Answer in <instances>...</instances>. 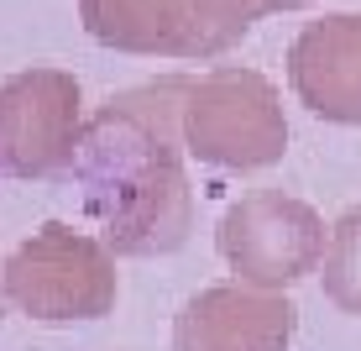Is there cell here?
I'll return each instance as SVG.
<instances>
[{
  "label": "cell",
  "instance_id": "8fae6325",
  "mask_svg": "<svg viewBox=\"0 0 361 351\" xmlns=\"http://www.w3.org/2000/svg\"><path fill=\"white\" fill-rule=\"evenodd\" d=\"M0 299H6V294H0Z\"/></svg>",
  "mask_w": 361,
  "mask_h": 351
},
{
  "label": "cell",
  "instance_id": "30bf717a",
  "mask_svg": "<svg viewBox=\"0 0 361 351\" xmlns=\"http://www.w3.org/2000/svg\"><path fill=\"white\" fill-rule=\"evenodd\" d=\"M304 6H314V0H257L262 16H283V11H304Z\"/></svg>",
  "mask_w": 361,
  "mask_h": 351
},
{
  "label": "cell",
  "instance_id": "6da1fadb",
  "mask_svg": "<svg viewBox=\"0 0 361 351\" xmlns=\"http://www.w3.org/2000/svg\"><path fill=\"white\" fill-rule=\"evenodd\" d=\"M194 73H163L110 95L84 121L73 173L84 210L116 257H168L194 231V189L183 173V95Z\"/></svg>",
  "mask_w": 361,
  "mask_h": 351
},
{
  "label": "cell",
  "instance_id": "9c48e42d",
  "mask_svg": "<svg viewBox=\"0 0 361 351\" xmlns=\"http://www.w3.org/2000/svg\"><path fill=\"white\" fill-rule=\"evenodd\" d=\"M319 283H325V299L341 315H361V205H351L330 225Z\"/></svg>",
  "mask_w": 361,
  "mask_h": 351
},
{
  "label": "cell",
  "instance_id": "8992f818",
  "mask_svg": "<svg viewBox=\"0 0 361 351\" xmlns=\"http://www.w3.org/2000/svg\"><path fill=\"white\" fill-rule=\"evenodd\" d=\"M84 121V90L68 69H21L0 79V173L27 184L68 173Z\"/></svg>",
  "mask_w": 361,
  "mask_h": 351
},
{
  "label": "cell",
  "instance_id": "ba28073f",
  "mask_svg": "<svg viewBox=\"0 0 361 351\" xmlns=\"http://www.w3.org/2000/svg\"><path fill=\"white\" fill-rule=\"evenodd\" d=\"M288 84L309 116L361 126V11L309 21L288 42Z\"/></svg>",
  "mask_w": 361,
  "mask_h": 351
},
{
  "label": "cell",
  "instance_id": "7a4b0ae2",
  "mask_svg": "<svg viewBox=\"0 0 361 351\" xmlns=\"http://www.w3.org/2000/svg\"><path fill=\"white\" fill-rule=\"evenodd\" d=\"M0 294L16 315L37 325L105 320L116 309V252L90 231L47 220L11 246L0 268Z\"/></svg>",
  "mask_w": 361,
  "mask_h": 351
},
{
  "label": "cell",
  "instance_id": "5b68a950",
  "mask_svg": "<svg viewBox=\"0 0 361 351\" xmlns=\"http://www.w3.org/2000/svg\"><path fill=\"white\" fill-rule=\"evenodd\" d=\"M325 242H330L325 215L283 189L241 194L220 215V231H215L220 262L241 283H257V288H288L304 273H314L325 262Z\"/></svg>",
  "mask_w": 361,
  "mask_h": 351
},
{
  "label": "cell",
  "instance_id": "52a82bcc",
  "mask_svg": "<svg viewBox=\"0 0 361 351\" xmlns=\"http://www.w3.org/2000/svg\"><path fill=\"white\" fill-rule=\"evenodd\" d=\"M298 331V309L283 288L215 283L199 288L173 320V351H288Z\"/></svg>",
  "mask_w": 361,
  "mask_h": 351
},
{
  "label": "cell",
  "instance_id": "3957f363",
  "mask_svg": "<svg viewBox=\"0 0 361 351\" xmlns=\"http://www.w3.org/2000/svg\"><path fill=\"white\" fill-rule=\"evenodd\" d=\"M183 147L189 157L226 173L272 168L288 153V116L278 84L241 64L194 73L183 95Z\"/></svg>",
  "mask_w": 361,
  "mask_h": 351
},
{
  "label": "cell",
  "instance_id": "277c9868",
  "mask_svg": "<svg viewBox=\"0 0 361 351\" xmlns=\"http://www.w3.org/2000/svg\"><path fill=\"white\" fill-rule=\"evenodd\" d=\"M257 16V0H79V27L99 47L173 64L220 58Z\"/></svg>",
  "mask_w": 361,
  "mask_h": 351
}]
</instances>
